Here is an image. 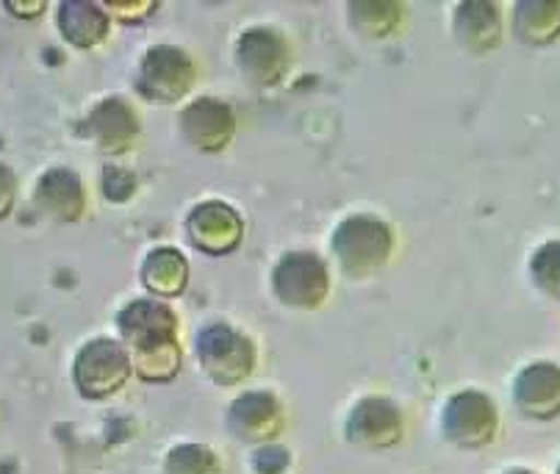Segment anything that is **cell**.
<instances>
[{
	"instance_id": "28",
	"label": "cell",
	"mask_w": 560,
	"mask_h": 474,
	"mask_svg": "<svg viewBox=\"0 0 560 474\" xmlns=\"http://www.w3.org/2000/svg\"><path fill=\"white\" fill-rule=\"evenodd\" d=\"M502 474H538V472H533V469H525V466H516V469H508V472Z\"/></svg>"
},
{
	"instance_id": "1",
	"label": "cell",
	"mask_w": 560,
	"mask_h": 474,
	"mask_svg": "<svg viewBox=\"0 0 560 474\" xmlns=\"http://www.w3.org/2000/svg\"><path fill=\"white\" fill-rule=\"evenodd\" d=\"M330 255L341 275L372 278L388 267L394 255V228L372 213H352L336 226Z\"/></svg>"
},
{
	"instance_id": "14",
	"label": "cell",
	"mask_w": 560,
	"mask_h": 474,
	"mask_svg": "<svg viewBox=\"0 0 560 474\" xmlns=\"http://www.w3.org/2000/svg\"><path fill=\"white\" fill-rule=\"evenodd\" d=\"M511 400L525 419L552 421L560 416V363L533 361L513 378Z\"/></svg>"
},
{
	"instance_id": "5",
	"label": "cell",
	"mask_w": 560,
	"mask_h": 474,
	"mask_svg": "<svg viewBox=\"0 0 560 474\" xmlns=\"http://www.w3.org/2000/svg\"><path fill=\"white\" fill-rule=\"evenodd\" d=\"M197 83V65L178 45H153L137 70V92L155 106H175Z\"/></svg>"
},
{
	"instance_id": "8",
	"label": "cell",
	"mask_w": 560,
	"mask_h": 474,
	"mask_svg": "<svg viewBox=\"0 0 560 474\" xmlns=\"http://www.w3.org/2000/svg\"><path fill=\"white\" fill-rule=\"evenodd\" d=\"M406 436V419L397 403L388 397H361L345 419V439L355 450L383 452L394 450Z\"/></svg>"
},
{
	"instance_id": "19",
	"label": "cell",
	"mask_w": 560,
	"mask_h": 474,
	"mask_svg": "<svg viewBox=\"0 0 560 474\" xmlns=\"http://www.w3.org/2000/svg\"><path fill=\"white\" fill-rule=\"evenodd\" d=\"M511 31L527 48H547L560 39V0H518L511 12Z\"/></svg>"
},
{
	"instance_id": "4",
	"label": "cell",
	"mask_w": 560,
	"mask_h": 474,
	"mask_svg": "<svg viewBox=\"0 0 560 474\" xmlns=\"http://www.w3.org/2000/svg\"><path fill=\"white\" fill-rule=\"evenodd\" d=\"M269 289L280 305L292 311H316L328 303L330 269L323 255L292 250L280 255L269 275Z\"/></svg>"
},
{
	"instance_id": "12",
	"label": "cell",
	"mask_w": 560,
	"mask_h": 474,
	"mask_svg": "<svg viewBox=\"0 0 560 474\" xmlns=\"http://www.w3.org/2000/svg\"><path fill=\"white\" fill-rule=\"evenodd\" d=\"M180 137L200 153H222L236 134V114L220 97H195L178 117Z\"/></svg>"
},
{
	"instance_id": "11",
	"label": "cell",
	"mask_w": 560,
	"mask_h": 474,
	"mask_svg": "<svg viewBox=\"0 0 560 474\" xmlns=\"http://www.w3.org/2000/svg\"><path fill=\"white\" fill-rule=\"evenodd\" d=\"M86 137L97 148V153L117 159L137 148L139 137H142V123L139 114L126 97H106V101L95 103L92 112L86 114Z\"/></svg>"
},
{
	"instance_id": "2",
	"label": "cell",
	"mask_w": 560,
	"mask_h": 474,
	"mask_svg": "<svg viewBox=\"0 0 560 474\" xmlns=\"http://www.w3.org/2000/svg\"><path fill=\"white\" fill-rule=\"evenodd\" d=\"M197 367L220 389H236L256 372L258 350L253 338L225 322L203 325L195 336Z\"/></svg>"
},
{
	"instance_id": "27",
	"label": "cell",
	"mask_w": 560,
	"mask_h": 474,
	"mask_svg": "<svg viewBox=\"0 0 560 474\" xmlns=\"http://www.w3.org/2000/svg\"><path fill=\"white\" fill-rule=\"evenodd\" d=\"M18 203V175L7 164H0V220H7Z\"/></svg>"
},
{
	"instance_id": "25",
	"label": "cell",
	"mask_w": 560,
	"mask_h": 474,
	"mask_svg": "<svg viewBox=\"0 0 560 474\" xmlns=\"http://www.w3.org/2000/svg\"><path fill=\"white\" fill-rule=\"evenodd\" d=\"M101 186L103 195L112 203H126L137 192V178H133V172L126 170V166H108L101 175Z\"/></svg>"
},
{
	"instance_id": "17",
	"label": "cell",
	"mask_w": 560,
	"mask_h": 474,
	"mask_svg": "<svg viewBox=\"0 0 560 474\" xmlns=\"http://www.w3.org/2000/svg\"><path fill=\"white\" fill-rule=\"evenodd\" d=\"M56 25L75 50L101 48L108 34H112V18L103 9V3H92V0H65V3H59Z\"/></svg>"
},
{
	"instance_id": "16",
	"label": "cell",
	"mask_w": 560,
	"mask_h": 474,
	"mask_svg": "<svg viewBox=\"0 0 560 474\" xmlns=\"http://www.w3.org/2000/svg\"><path fill=\"white\" fill-rule=\"evenodd\" d=\"M36 211L54 222H78L86 213V186L67 166H50L34 186Z\"/></svg>"
},
{
	"instance_id": "20",
	"label": "cell",
	"mask_w": 560,
	"mask_h": 474,
	"mask_svg": "<svg viewBox=\"0 0 560 474\" xmlns=\"http://www.w3.org/2000/svg\"><path fill=\"white\" fill-rule=\"evenodd\" d=\"M347 18L350 25L366 39H386L402 28V7L399 3H388V0H355L347 3Z\"/></svg>"
},
{
	"instance_id": "3",
	"label": "cell",
	"mask_w": 560,
	"mask_h": 474,
	"mask_svg": "<svg viewBox=\"0 0 560 474\" xmlns=\"http://www.w3.org/2000/svg\"><path fill=\"white\" fill-rule=\"evenodd\" d=\"M133 378V363L119 338L97 336L75 352L72 383L84 400H108L119 394Z\"/></svg>"
},
{
	"instance_id": "22",
	"label": "cell",
	"mask_w": 560,
	"mask_h": 474,
	"mask_svg": "<svg viewBox=\"0 0 560 474\" xmlns=\"http://www.w3.org/2000/svg\"><path fill=\"white\" fill-rule=\"evenodd\" d=\"M162 469L164 474H222V461L211 447L186 441V444L170 447Z\"/></svg>"
},
{
	"instance_id": "23",
	"label": "cell",
	"mask_w": 560,
	"mask_h": 474,
	"mask_svg": "<svg viewBox=\"0 0 560 474\" xmlns=\"http://www.w3.org/2000/svg\"><path fill=\"white\" fill-rule=\"evenodd\" d=\"M527 275L538 294H544L552 303H560V239L544 242L533 250L527 262Z\"/></svg>"
},
{
	"instance_id": "10",
	"label": "cell",
	"mask_w": 560,
	"mask_h": 474,
	"mask_svg": "<svg viewBox=\"0 0 560 474\" xmlns=\"http://www.w3.org/2000/svg\"><path fill=\"white\" fill-rule=\"evenodd\" d=\"M186 239L197 253L231 255L245 239V220L231 203L200 200L186 213Z\"/></svg>"
},
{
	"instance_id": "18",
	"label": "cell",
	"mask_w": 560,
	"mask_h": 474,
	"mask_svg": "<svg viewBox=\"0 0 560 474\" xmlns=\"http://www.w3.org/2000/svg\"><path fill=\"white\" fill-rule=\"evenodd\" d=\"M139 280L150 297L170 303L173 297L184 294L189 286V262L175 247H153L139 267Z\"/></svg>"
},
{
	"instance_id": "24",
	"label": "cell",
	"mask_w": 560,
	"mask_h": 474,
	"mask_svg": "<svg viewBox=\"0 0 560 474\" xmlns=\"http://www.w3.org/2000/svg\"><path fill=\"white\" fill-rule=\"evenodd\" d=\"M250 466L256 474H287L292 469V455H289L287 447H278L272 441V444L256 447Z\"/></svg>"
},
{
	"instance_id": "21",
	"label": "cell",
	"mask_w": 560,
	"mask_h": 474,
	"mask_svg": "<svg viewBox=\"0 0 560 474\" xmlns=\"http://www.w3.org/2000/svg\"><path fill=\"white\" fill-rule=\"evenodd\" d=\"M133 363V374L144 383H170V380L178 378L180 367H184V347H180V338L175 342H162L150 344L142 350L128 352Z\"/></svg>"
},
{
	"instance_id": "15",
	"label": "cell",
	"mask_w": 560,
	"mask_h": 474,
	"mask_svg": "<svg viewBox=\"0 0 560 474\" xmlns=\"http://www.w3.org/2000/svg\"><path fill=\"white\" fill-rule=\"evenodd\" d=\"M453 31L469 54L489 56L505 39V12L494 0H464L453 12Z\"/></svg>"
},
{
	"instance_id": "7",
	"label": "cell",
	"mask_w": 560,
	"mask_h": 474,
	"mask_svg": "<svg viewBox=\"0 0 560 474\" xmlns=\"http://www.w3.org/2000/svg\"><path fill=\"white\" fill-rule=\"evenodd\" d=\"M233 61H236L238 72L247 83H253L258 90H269L289 76L292 48L280 31L256 25V28L238 34L236 45H233Z\"/></svg>"
},
{
	"instance_id": "29",
	"label": "cell",
	"mask_w": 560,
	"mask_h": 474,
	"mask_svg": "<svg viewBox=\"0 0 560 474\" xmlns=\"http://www.w3.org/2000/svg\"><path fill=\"white\" fill-rule=\"evenodd\" d=\"M555 474H560V463H558V469H555Z\"/></svg>"
},
{
	"instance_id": "6",
	"label": "cell",
	"mask_w": 560,
	"mask_h": 474,
	"mask_svg": "<svg viewBox=\"0 0 560 474\" xmlns=\"http://www.w3.org/2000/svg\"><path fill=\"white\" fill-rule=\"evenodd\" d=\"M439 427H442L444 441L458 450H486L500 436V411L486 392L464 389L444 403Z\"/></svg>"
},
{
	"instance_id": "26",
	"label": "cell",
	"mask_w": 560,
	"mask_h": 474,
	"mask_svg": "<svg viewBox=\"0 0 560 474\" xmlns=\"http://www.w3.org/2000/svg\"><path fill=\"white\" fill-rule=\"evenodd\" d=\"M112 20H122V23H139L148 18L155 9L153 0H137V3H103Z\"/></svg>"
},
{
	"instance_id": "13",
	"label": "cell",
	"mask_w": 560,
	"mask_h": 474,
	"mask_svg": "<svg viewBox=\"0 0 560 474\" xmlns=\"http://www.w3.org/2000/svg\"><path fill=\"white\" fill-rule=\"evenodd\" d=\"M117 333L119 342L126 344V350H142L150 344L175 342L180 338L178 314L170 309L167 300L155 297H139L117 314Z\"/></svg>"
},
{
	"instance_id": "9",
	"label": "cell",
	"mask_w": 560,
	"mask_h": 474,
	"mask_svg": "<svg viewBox=\"0 0 560 474\" xmlns=\"http://www.w3.org/2000/svg\"><path fill=\"white\" fill-rule=\"evenodd\" d=\"M225 427L228 433L236 441H242V444H272V441L283 433V427H287V408H283V400L272 392H264V389L238 394V397L228 405Z\"/></svg>"
}]
</instances>
